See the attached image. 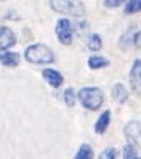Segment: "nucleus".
<instances>
[{
	"label": "nucleus",
	"mask_w": 141,
	"mask_h": 159,
	"mask_svg": "<svg viewBox=\"0 0 141 159\" xmlns=\"http://www.w3.org/2000/svg\"><path fill=\"white\" fill-rule=\"evenodd\" d=\"M63 99H64V104L67 107H74L75 102H77V93H75V90L72 87L66 88L64 93H63Z\"/></svg>",
	"instance_id": "nucleus-17"
},
{
	"label": "nucleus",
	"mask_w": 141,
	"mask_h": 159,
	"mask_svg": "<svg viewBox=\"0 0 141 159\" xmlns=\"http://www.w3.org/2000/svg\"><path fill=\"white\" fill-rule=\"evenodd\" d=\"M141 10V0H126L124 2V13L127 16L136 14Z\"/></svg>",
	"instance_id": "nucleus-15"
},
{
	"label": "nucleus",
	"mask_w": 141,
	"mask_h": 159,
	"mask_svg": "<svg viewBox=\"0 0 141 159\" xmlns=\"http://www.w3.org/2000/svg\"><path fill=\"white\" fill-rule=\"evenodd\" d=\"M17 36L16 33L5 25H0V51H8L16 46Z\"/></svg>",
	"instance_id": "nucleus-7"
},
{
	"label": "nucleus",
	"mask_w": 141,
	"mask_h": 159,
	"mask_svg": "<svg viewBox=\"0 0 141 159\" xmlns=\"http://www.w3.org/2000/svg\"><path fill=\"white\" fill-rule=\"evenodd\" d=\"M0 2H6V0H0Z\"/></svg>",
	"instance_id": "nucleus-22"
},
{
	"label": "nucleus",
	"mask_w": 141,
	"mask_h": 159,
	"mask_svg": "<svg viewBox=\"0 0 141 159\" xmlns=\"http://www.w3.org/2000/svg\"><path fill=\"white\" fill-rule=\"evenodd\" d=\"M77 101H80L83 109L91 110V112H97L99 109H102V106L105 102V96L99 87L89 85V87H83L79 90Z\"/></svg>",
	"instance_id": "nucleus-2"
},
{
	"label": "nucleus",
	"mask_w": 141,
	"mask_h": 159,
	"mask_svg": "<svg viewBox=\"0 0 141 159\" xmlns=\"http://www.w3.org/2000/svg\"><path fill=\"white\" fill-rule=\"evenodd\" d=\"M139 36H141V32L136 29V30L133 32V35H132V46L136 48V49L139 48Z\"/></svg>",
	"instance_id": "nucleus-21"
},
{
	"label": "nucleus",
	"mask_w": 141,
	"mask_h": 159,
	"mask_svg": "<svg viewBox=\"0 0 141 159\" xmlns=\"http://www.w3.org/2000/svg\"><path fill=\"white\" fill-rule=\"evenodd\" d=\"M92 157H94L92 147L89 143H82L75 153V159H92Z\"/></svg>",
	"instance_id": "nucleus-14"
},
{
	"label": "nucleus",
	"mask_w": 141,
	"mask_h": 159,
	"mask_svg": "<svg viewBox=\"0 0 141 159\" xmlns=\"http://www.w3.org/2000/svg\"><path fill=\"white\" fill-rule=\"evenodd\" d=\"M124 137L129 143L139 145V137H141V128H139V120H130L124 126Z\"/></svg>",
	"instance_id": "nucleus-5"
},
{
	"label": "nucleus",
	"mask_w": 141,
	"mask_h": 159,
	"mask_svg": "<svg viewBox=\"0 0 141 159\" xmlns=\"http://www.w3.org/2000/svg\"><path fill=\"white\" fill-rule=\"evenodd\" d=\"M49 7L52 11L58 14L72 16V17H82L86 13L82 0H49Z\"/></svg>",
	"instance_id": "nucleus-3"
},
{
	"label": "nucleus",
	"mask_w": 141,
	"mask_h": 159,
	"mask_svg": "<svg viewBox=\"0 0 141 159\" xmlns=\"http://www.w3.org/2000/svg\"><path fill=\"white\" fill-rule=\"evenodd\" d=\"M116 156H118V151H116L114 147H108V148H105V150L100 153V157H102V159H114Z\"/></svg>",
	"instance_id": "nucleus-19"
},
{
	"label": "nucleus",
	"mask_w": 141,
	"mask_h": 159,
	"mask_svg": "<svg viewBox=\"0 0 141 159\" xmlns=\"http://www.w3.org/2000/svg\"><path fill=\"white\" fill-rule=\"evenodd\" d=\"M110 123H111V112L110 110H104L100 115L97 117L96 123H94V132L99 134V135L105 134L108 126H110Z\"/></svg>",
	"instance_id": "nucleus-11"
},
{
	"label": "nucleus",
	"mask_w": 141,
	"mask_h": 159,
	"mask_svg": "<svg viewBox=\"0 0 141 159\" xmlns=\"http://www.w3.org/2000/svg\"><path fill=\"white\" fill-rule=\"evenodd\" d=\"M124 2H126V0H104V5H105V8H110V10H113V8L121 7Z\"/></svg>",
	"instance_id": "nucleus-20"
},
{
	"label": "nucleus",
	"mask_w": 141,
	"mask_h": 159,
	"mask_svg": "<svg viewBox=\"0 0 141 159\" xmlns=\"http://www.w3.org/2000/svg\"><path fill=\"white\" fill-rule=\"evenodd\" d=\"M42 79L52 88H60L64 82L63 74L58 70H55V68H45V70H42Z\"/></svg>",
	"instance_id": "nucleus-8"
},
{
	"label": "nucleus",
	"mask_w": 141,
	"mask_h": 159,
	"mask_svg": "<svg viewBox=\"0 0 141 159\" xmlns=\"http://www.w3.org/2000/svg\"><path fill=\"white\" fill-rule=\"evenodd\" d=\"M22 55L13 51H0V65L5 68H17L20 63Z\"/></svg>",
	"instance_id": "nucleus-9"
},
{
	"label": "nucleus",
	"mask_w": 141,
	"mask_h": 159,
	"mask_svg": "<svg viewBox=\"0 0 141 159\" xmlns=\"http://www.w3.org/2000/svg\"><path fill=\"white\" fill-rule=\"evenodd\" d=\"M135 29H129L126 33L121 35V39H119V48L122 51H127L130 46H132V35H133Z\"/></svg>",
	"instance_id": "nucleus-18"
},
{
	"label": "nucleus",
	"mask_w": 141,
	"mask_h": 159,
	"mask_svg": "<svg viewBox=\"0 0 141 159\" xmlns=\"http://www.w3.org/2000/svg\"><path fill=\"white\" fill-rule=\"evenodd\" d=\"M24 58H25V61L30 63V65L42 66V65L53 63L55 61V54L47 44L35 43V44H30V46L25 48V51H24Z\"/></svg>",
	"instance_id": "nucleus-1"
},
{
	"label": "nucleus",
	"mask_w": 141,
	"mask_h": 159,
	"mask_svg": "<svg viewBox=\"0 0 141 159\" xmlns=\"http://www.w3.org/2000/svg\"><path fill=\"white\" fill-rule=\"evenodd\" d=\"M110 66V60L104 55H99L94 52L89 58H88V68L92 71H97V70H104V68Z\"/></svg>",
	"instance_id": "nucleus-12"
},
{
	"label": "nucleus",
	"mask_w": 141,
	"mask_h": 159,
	"mask_svg": "<svg viewBox=\"0 0 141 159\" xmlns=\"http://www.w3.org/2000/svg\"><path fill=\"white\" fill-rule=\"evenodd\" d=\"M129 82H130V88L132 92L139 95V88H141V60L136 58L130 68L129 73Z\"/></svg>",
	"instance_id": "nucleus-6"
},
{
	"label": "nucleus",
	"mask_w": 141,
	"mask_h": 159,
	"mask_svg": "<svg viewBox=\"0 0 141 159\" xmlns=\"http://www.w3.org/2000/svg\"><path fill=\"white\" fill-rule=\"evenodd\" d=\"M86 46L88 49L94 54V52H99L104 46V41H102V36L99 33H91L88 35V39H86Z\"/></svg>",
	"instance_id": "nucleus-13"
},
{
	"label": "nucleus",
	"mask_w": 141,
	"mask_h": 159,
	"mask_svg": "<svg viewBox=\"0 0 141 159\" xmlns=\"http://www.w3.org/2000/svg\"><path fill=\"white\" fill-rule=\"evenodd\" d=\"M55 35L60 44L63 46H70L74 41L72 36V22H70L67 17H60L55 24Z\"/></svg>",
	"instance_id": "nucleus-4"
},
{
	"label": "nucleus",
	"mask_w": 141,
	"mask_h": 159,
	"mask_svg": "<svg viewBox=\"0 0 141 159\" xmlns=\"http://www.w3.org/2000/svg\"><path fill=\"white\" fill-rule=\"evenodd\" d=\"M122 157L124 159H139V153H138V147L133 143H126L122 148Z\"/></svg>",
	"instance_id": "nucleus-16"
},
{
	"label": "nucleus",
	"mask_w": 141,
	"mask_h": 159,
	"mask_svg": "<svg viewBox=\"0 0 141 159\" xmlns=\"http://www.w3.org/2000/svg\"><path fill=\"white\" fill-rule=\"evenodd\" d=\"M111 99L116 104H126L129 99V90L122 82H116L111 87Z\"/></svg>",
	"instance_id": "nucleus-10"
}]
</instances>
